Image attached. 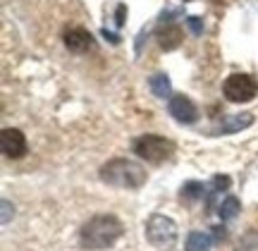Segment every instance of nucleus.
Returning a JSON list of instances; mask_svg holds the SVG:
<instances>
[{
  "label": "nucleus",
  "mask_w": 258,
  "mask_h": 251,
  "mask_svg": "<svg viewBox=\"0 0 258 251\" xmlns=\"http://www.w3.org/2000/svg\"><path fill=\"white\" fill-rule=\"evenodd\" d=\"M122 232H124V227L115 215H96L82 227L79 242L89 251H103L117 242Z\"/></svg>",
  "instance_id": "nucleus-1"
},
{
  "label": "nucleus",
  "mask_w": 258,
  "mask_h": 251,
  "mask_svg": "<svg viewBox=\"0 0 258 251\" xmlns=\"http://www.w3.org/2000/svg\"><path fill=\"white\" fill-rule=\"evenodd\" d=\"M101 179L117 189H139L146 184V170L127 158H115L101 167Z\"/></svg>",
  "instance_id": "nucleus-2"
},
{
  "label": "nucleus",
  "mask_w": 258,
  "mask_h": 251,
  "mask_svg": "<svg viewBox=\"0 0 258 251\" xmlns=\"http://www.w3.org/2000/svg\"><path fill=\"white\" fill-rule=\"evenodd\" d=\"M134 153L146 163L158 165V163H165L175 153V144L165 137H158V134H144L134 141Z\"/></svg>",
  "instance_id": "nucleus-3"
},
{
  "label": "nucleus",
  "mask_w": 258,
  "mask_h": 251,
  "mask_svg": "<svg viewBox=\"0 0 258 251\" xmlns=\"http://www.w3.org/2000/svg\"><path fill=\"white\" fill-rule=\"evenodd\" d=\"M146 239L158 249H170L177 242V223L163 213H153L146 220Z\"/></svg>",
  "instance_id": "nucleus-4"
},
{
  "label": "nucleus",
  "mask_w": 258,
  "mask_h": 251,
  "mask_svg": "<svg viewBox=\"0 0 258 251\" xmlns=\"http://www.w3.org/2000/svg\"><path fill=\"white\" fill-rule=\"evenodd\" d=\"M222 93L227 96V101L232 103H249L256 98L258 93V82L251 75H232L222 84Z\"/></svg>",
  "instance_id": "nucleus-5"
},
{
  "label": "nucleus",
  "mask_w": 258,
  "mask_h": 251,
  "mask_svg": "<svg viewBox=\"0 0 258 251\" xmlns=\"http://www.w3.org/2000/svg\"><path fill=\"white\" fill-rule=\"evenodd\" d=\"M0 151L8 156V158H22L27 153V139L19 130L5 127L0 132Z\"/></svg>",
  "instance_id": "nucleus-6"
},
{
  "label": "nucleus",
  "mask_w": 258,
  "mask_h": 251,
  "mask_svg": "<svg viewBox=\"0 0 258 251\" xmlns=\"http://www.w3.org/2000/svg\"><path fill=\"white\" fill-rule=\"evenodd\" d=\"M167 110H170V115H172L177 122H182V124H191V122H196V117H199V110H196L194 101L186 98V96H172Z\"/></svg>",
  "instance_id": "nucleus-7"
},
{
  "label": "nucleus",
  "mask_w": 258,
  "mask_h": 251,
  "mask_svg": "<svg viewBox=\"0 0 258 251\" xmlns=\"http://www.w3.org/2000/svg\"><path fill=\"white\" fill-rule=\"evenodd\" d=\"M64 46L70 48L72 53H86L93 48V36L86 31V29H70L64 34Z\"/></svg>",
  "instance_id": "nucleus-8"
},
{
  "label": "nucleus",
  "mask_w": 258,
  "mask_h": 251,
  "mask_svg": "<svg viewBox=\"0 0 258 251\" xmlns=\"http://www.w3.org/2000/svg\"><path fill=\"white\" fill-rule=\"evenodd\" d=\"M156 38H158V46L163 48V50H175V48L182 43L184 34H182V29L177 27V24H167L165 29L158 31Z\"/></svg>",
  "instance_id": "nucleus-9"
},
{
  "label": "nucleus",
  "mask_w": 258,
  "mask_h": 251,
  "mask_svg": "<svg viewBox=\"0 0 258 251\" xmlns=\"http://www.w3.org/2000/svg\"><path fill=\"white\" fill-rule=\"evenodd\" d=\"M253 124V112H237V115H230L227 120H222L220 124V134H234V132H241Z\"/></svg>",
  "instance_id": "nucleus-10"
},
{
  "label": "nucleus",
  "mask_w": 258,
  "mask_h": 251,
  "mask_svg": "<svg viewBox=\"0 0 258 251\" xmlns=\"http://www.w3.org/2000/svg\"><path fill=\"white\" fill-rule=\"evenodd\" d=\"M148 86H151V91H153V96H156V98H167V96H170V91H172L170 77L163 75V72H158V75L151 77Z\"/></svg>",
  "instance_id": "nucleus-11"
},
{
  "label": "nucleus",
  "mask_w": 258,
  "mask_h": 251,
  "mask_svg": "<svg viewBox=\"0 0 258 251\" xmlns=\"http://www.w3.org/2000/svg\"><path fill=\"white\" fill-rule=\"evenodd\" d=\"M241 211V204L237 196H227L225 201L220 204V208H218V213H220L222 220H232V218H237V213Z\"/></svg>",
  "instance_id": "nucleus-12"
},
{
  "label": "nucleus",
  "mask_w": 258,
  "mask_h": 251,
  "mask_svg": "<svg viewBox=\"0 0 258 251\" xmlns=\"http://www.w3.org/2000/svg\"><path fill=\"white\" fill-rule=\"evenodd\" d=\"M186 251H211V237L203 232H191L186 237Z\"/></svg>",
  "instance_id": "nucleus-13"
},
{
  "label": "nucleus",
  "mask_w": 258,
  "mask_h": 251,
  "mask_svg": "<svg viewBox=\"0 0 258 251\" xmlns=\"http://www.w3.org/2000/svg\"><path fill=\"white\" fill-rule=\"evenodd\" d=\"M182 201H186V204H191V201H196V199H201L203 196V184L201 182H186L184 186H182Z\"/></svg>",
  "instance_id": "nucleus-14"
},
{
  "label": "nucleus",
  "mask_w": 258,
  "mask_h": 251,
  "mask_svg": "<svg viewBox=\"0 0 258 251\" xmlns=\"http://www.w3.org/2000/svg\"><path fill=\"white\" fill-rule=\"evenodd\" d=\"M237 251H258V230H246L241 234Z\"/></svg>",
  "instance_id": "nucleus-15"
},
{
  "label": "nucleus",
  "mask_w": 258,
  "mask_h": 251,
  "mask_svg": "<svg viewBox=\"0 0 258 251\" xmlns=\"http://www.w3.org/2000/svg\"><path fill=\"white\" fill-rule=\"evenodd\" d=\"M227 186H230V177L225 175L213 177V192H220V189H227Z\"/></svg>",
  "instance_id": "nucleus-16"
},
{
  "label": "nucleus",
  "mask_w": 258,
  "mask_h": 251,
  "mask_svg": "<svg viewBox=\"0 0 258 251\" xmlns=\"http://www.w3.org/2000/svg\"><path fill=\"white\" fill-rule=\"evenodd\" d=\"M186 24H189V29H191L196 36H201L203 34V22L199 17H186Z\"/></svg>",
  "instance_id": "nucleus-17"
},
{
  "label": "nucleus",
  "mask_w": 258,
  "mask_h": 251,
  "mask_svg": "<svg viewBox=\"0 0 258 251\" xmlns=\"http://www.w3.org/2000/svg\"><path fill=\"white\" fill-rule=\"evenodd\" d=\"M124 15H127V8H124V5H120V8H117V15H115V24H117V27H122V24H124Z\"/></svg>",
  "instance_id": "nucleus-18"
},
{
  "label": "nucleus",
  "mask_w": 258,
  "mask_h": 251,
  "mask_svg": "<svg viewBox=\"0 0 258 251\" xmlns=\"http://www.w3.org/2000/svg\"><path fill=\"white\" fill-rule=\"evenodd\" d=\"M213 237H215V242H225V237H227V232H225V227H213Z\"/></svg>",
  "instance_id": "nucleus-19"
},
{
  "label": "nucleus",
  "mask_w": 258,
  "mask_h": 251,
  "mask_svg": "<svg viewBox=\"0 0 258 251\" xmlns=\"http://www.w3.org/2000/svg\"><path fill=\"white\" fill-rule=\"evenodd\" d=\"M10 208H15V206H10V201H3V225H8V220H10Z\"/></svg>",
  "instance_id": "nucleus-20"
},
{
  "label": "nucleus",
  "mask_w": 258,
  "mask_h": 251,
  "mask_svg": "<svg viewBox=\"0 0 258 251\" xmlns=\"http://www.w3.org/2000/svg\"><path fill=\"white\" fill-rule=\"evenodd\" d=\"M103 36L108 38V41H110V43H120V36H117V34H110V31H108V29H103L101 31Z\"/></svg>",
  "instance_id": "nucleus-21"
},
{
  "label": "nucleus",
  "mask_w": 258,
  "mask_h": 251,
  "mask_svg": "<svg viewBox=\"0 0 258 251\" xmlns=\"http://www.w3.org/2000/svg\"><path fill=\"white\" fill-rule=\"evenodd\" d=\"M184 3H189V0H184Z\"/></svg>",
  "instance_id": "nucleus-22"
}]
</instances>
